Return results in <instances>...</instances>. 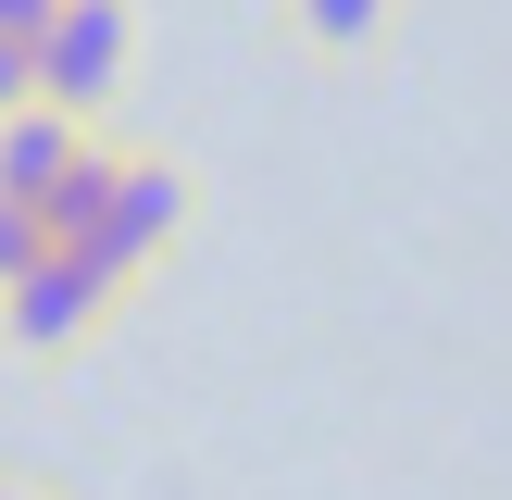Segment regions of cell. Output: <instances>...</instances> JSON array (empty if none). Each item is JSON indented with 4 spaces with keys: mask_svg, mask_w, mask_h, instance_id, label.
<instances>
[{
    "mask_svg": "<svg viewBox=\"0 0 512 500\" xmlns=\"http://www.w3.org/2000/svg\"><path fill=\"white\" fill-rule=\"evenodd\" d=\"M25 263H50V225H38V200H0V288H13Z\"/></svg>",
    "mask_w": 512,
    "mask_h": 500,
    "instance_id": "6",
    "label": "cell"
},
{
    "mask_svg": "<svg viewBox=\"0 0 512 500\" xmlns=\"http://www.w3.org/2000/svg\"><path fill=\"white\" fill-rule=\"evenodd\" d=\"M0 500H75L63 475H0Z\"/></svg>",
    "mask_w": 512,
    "mask_h": 500,
    "instance_id": "9",
    "label": "cell"
},
{
    "mask_svg": "<svg viewBox=\"0 0 512 500\" xmlns=\"http://www.w3.org/2000/svg\"><path fill=\"white\" fill-rule=\"evenodd\" d=\"M88 138H100V125L50 113V100H25V113H0V200H50V188H63V163H75Z\"/></svg>",
    "mask_w": 512,
    "mask_h": 500,
    "instance_id": "4",
    "label": "cell"
},
{
    "mask_svg": "<svg viewBox=\"0 0 512 500\" xmlns=\"http://www.w3.org/2000/svg\"><path fill=\"white\" fill-rule=\"evenodd\" d=\"M38 225H50V250H75V263L125 300V288H150V275L188 250V225H200V175L175 163V150L88 138V150L63 163V188L38 200Z\"/></svg>",
    "mask_w": 512,
    "mask_h": 500,
    "instance_id": "1",
    "label": "cell"
},
{
    "mask_svg": "<svg viewBox=\"0 0 512 500\" xmlns=\"http://www.w3.org/2000/svg\"><path fill=\"white\" fill-rule=\"evenodd\" d=\"M25 100H38V50L0 38V113H25Z\"/></svg>",
    "mask_w": 512,
    "mask_h": 500,
    "instance_id": "7",
    "label": "cell"
},
{
    "mask_svg": "<svg viewBox=\"0 0 512 500\" xmlns=\"http://www.w3.org/2000/svg\"><path fill=\"white\" fill-rule=\"evenodd\" d=\"M288 38L313 63H375L400 38V0H288Z\"/></svg>",
    "mask_w": 512,
    "mask_h": 500,
    "instance_id": "5",
    "label": "cell"
},
{
    "mask_svg": "<svg viewBox=\"0 0 512 500\" xmlns=\"http://www.w3.org/2000/svg\"><path fill=\"white\" fill-rule=\"evenodd\" d=\"M113 313H125V300L100 288V275L75 263V250H50V263H25L13 288H0V338H13L25 363H75V350H88Z\"/></svg>",
    "mask_w": 512,
    "mask_h": 500,
    "instance_id": "3",
    "label": "cell"
},
{
    "mask_svg": "<svg viewBox=\"0 0 512 500\" xmlns=\"http://www.w3.org/2000/svg\"><path fill=\"white\" fill-rule=\"evenodd\" d=\"M38 25H50V0H0V38H25V50H38Z\"/></svg>",
    "mask_w": 512,
    "mask_h": 500,
    "instance_id": "8",
    "label": "cell"
},
{
    "mask_svg": "<svg viewBox=\"0 0 512 500\" xmlns=\"http://www.w3.org/2000/svg\"><path fill=\"white\" fill-rule=\"evenodd\" d=\"M125 75H138V0H50V25H38V100L50 113L100 125Z\"/></svg>",
    "mask_w": 512,
    "mask_h": 500,
    "instance_id": "2",
    "label": "cell"
}]
</instances>
